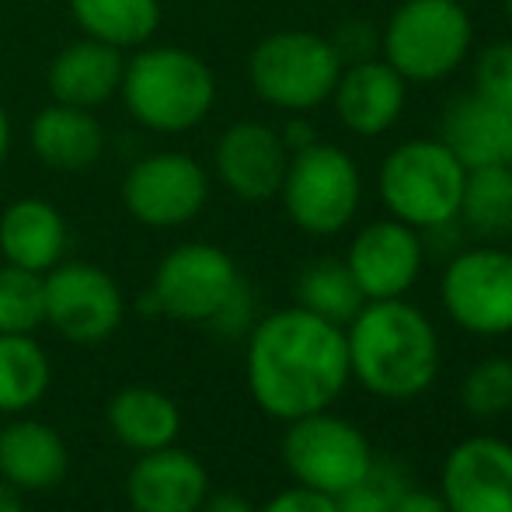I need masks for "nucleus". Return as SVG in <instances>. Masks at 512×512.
I'll return each mask as SVG.
<instances>
[{
	"instance_id": "412c9836",
	"label": "nucleus",
	"mask_w": 512,
	"mask_h": 512,
	"mask_svg": "<svg viewBox=\"0 0 512 512\" xmlns=\"http://www.w3.org/2000/svg\"><path fill=\"white\" fill-rule=\"evenodd\" d=\"M70 244L67 216L49 199L21 196L0 213V258L28 272L46 276L63 262Z\"/></svg>"
},
{
	"instance_id": "ddd939ff",
	"label": "nucleus",
	"mask_w": 512,
	"mask_h": 512,
	"mask_svg": "<svg viewBox=\"0 0 512 512\" xmlns=\"http://www.w3.org/2000/svg\"><path fill=\"white\" fill-rule=\"evenodd\" d=\"M290 147L276 126L241 119L220 133L213 147V175L241 203H269L283 189Z\"/></svg>"
},
{
	"instance_id": "b1692460",
	"label": "nucleus",
	"mask_w": 512,
	"mask_h": 512,
	"mask_svg": "<svg viewBox=\"0 0 512 512\" xmlns=\"http://www.w3.org/2000/svg\"><path fill=\"white\" fill-rule=\"evenodd\" d=\"M70 18L88 39L133 53L154 42L161 28V0H70Z\"/></svg>"
},
{
	"instance_id": "e433bc0d",
	"label": "nucleus",
	"mask_w": 512,
	"mask_h": 512,
	"mask_svg": "<svg viewBox=\"0 0 512 512\" xmlns=\"http://www.w3.org/2000/svg\"><path fill=\"white\" fill-rule=\"evenodd\" d=\"M199 512H258V509L234 492H216V495H206V502L199 506Z\"/></svg>"
},
{
	"instance_id": "4c0bfd02",
	"label": "nucleus",
	"mask_w": 512,
	"mask_h": 512,
	"mask_svg": "<svg viewBox=\"0 0 512 512\" xmlns=\"http://www.w3.org/2000/svg\"><path fill=\"white\" fill-rule=\"evenodd\" d=\"M11 143H14V129H11V115L0 105V171H4L7 157H11Z\"/></svg>"
},
{
	"instance_id": "0eeeda50",
	"label": "nucleus",
	"mask_w": 512,
	"mask_h": 512,
	"mask_svg": "<svg viewBox=\"0 0 512 512\" xmlns=\"http://www.w3.org/2000/svg\"><path fill=\"white\" fill-rule=\"evenodd\" d=\"M279 199H283L293 227L304 234H342L356 216L359 199H363L359 164L342 147L321 140L304 150H293Z\"/></svg>"
},
{
	"instance_id": "393cba45",
	"label": "nucleus",
	"mask_w": 512,
	"mask_h": 512,
	"mask_svg": "<svg viewBox=\"0 0 512 512\" xmlns=\"http://www.w3.org/2000/svg\"><path fill=\"white\" fill-rule=\"evenodd\" d=\"M53 366L35 335H0V415H28L49 391Z\"/></svg>"
},
{
	"instance_id": "2eb2a0df",
	"label": "nucleus",
	"mask_w": 512,
	"mask_h": 512,
	"mask_svg": "<svg viewBox=\"0 0 512 512\" xmlns=\"http://www.w3.org/2000/svg\"><path fill=\"white\" fill-rule=\"evenodd\" d=\"M450 512H512V446L495 436L464 439L443 464Z\"/></svg>"
},
{
	"instance_id": "72a5a7b5",
	"label": "nucleus",
	"mask_w": 512,
	"mask_h": 512,
	"mask_svg": "<svg viewBox=\"0 0 512 512\" xmlns=\"http://www.w3.org/2000/svg\"><path fill=\"white\" fill-rule=\"evenodd\" d=\"M258 512H338L335 499L324 492H314V488H286V492H279L276 499H269Z\"/></svg>"
},
{
	"instance_id": "a19ab883",
	"label": "nucleus",
	"mask_w": 512,
	"mask_h": 512,
	"mask_svg": "<svg viewBox=\"0 0 512 512\" xmlns=\"http://www.w3.org/2000/svg\"><path fill=\"white\" fill-rule=\"evenodd\" d=\"M502 4H506V14H509V18H512V0H502Z\"/></svg>"
},
{
	"instance_id": "4468645a",
	"label": "nucleus",
	"mask_w": 512,
	"mask_h": 512,
	"mask_svg": "<svg viewBox=\"0 0 512 512\" xmlns=\"http://www.w3.org/2000/svg\"><path fill=\"white\" fill-rule=\"evenodd\" d=\"M422 262V234L394 216L359 230L349 244V255H345V265H349L352 279L366 300L405 297L422 272Z\"/></svg>"
},
{
	"instance_id": "7ed1b4c3",
	"label": "nucleus",
	"mask_w": 512,
	"mask_h": 512,
	"mask_svg": "<svg viewBox=\"0 0 512 512\" xmlns=\"http://www.w3.org/2000/svg\"><path fill=\"white\" fill-rule=\"evenodd\" d=\"M119 98L136 126L157 136H182L209 119L216 77L192 49L147 42L126 56Z\"/></svg>"
},
{
	"instance_id": "cd10ccee",
	"label": "nucleus",
	"mask_w": 512,
	"mask_h": 512,
	"mask_svg": "<svg viewBox=\"0 0 512 512\" xmlns=\"http://www.w3.org/2000/svg\"><path fill=\"white\" fill-rule=\"evenodd\" d=\"M46 324V276L0 265V335H35Z\"/></svg>"
},
{
	"instance_id": "2f4dec72",
	"label": "nucleus",
	"mask_w": 512,
	"mask_h": 512,
	"mask_svg": "<svg viewBox=\"0 0 512 512\" xmlns=\"http://www.w3.org/2000/svg\"><path fill=\"white\" fill-rule=\"evenodd\" d=\"M331 46L338 49L342 63H359V60H373L380 53V28L370 25L363 18H349L335 28L331 35Z\"/></svg>"
},
{
	"instance_id": "f704fd0d",
	"label": "nucleus",
	"mask_w": 512,
	"mask_h": 512,
	"mask_svg": "<svg viewBox=\"0 0 512 512\" xmlns=\"http://www.w3.org/2000/svg\"><path fill=\"white\" fill-rule=\"evenodd\" d=\"M391 512H450L443 502V495H432V492H418V488H408L398 502H394Z\"/></svg>"
},
{
	"instance_id": "4be33fe9",
	"label": "nucleus",
	"mask_w": 512,
	"mask_h": 512,
	"mask_svg": "<svg viewBox=\"0 0 512 512\" xmlns=\"http://www.w3.org/2000/svg\"><path fill=\"white\" fill-rule=\"evenodd\" d=\"M105 422L108 432L119 439L126 450L133 453H150L161 446L178 443L182 432V408L175 405V398L157 387H122L119 394H112V401L105 405Z\"/></svg>"
},
{
	"instance_id": "9b49d317",
	"label": "nucleus",
	"mask_w": 512,
	"mask_h": 512,
	"mask_svg": "<svg viewBox=\"0 0 512 512\" xmlns=\"http://www.w3.org/2000/svg\"><path fill=\"white\" fill-rule=\"evenodd\" d=\"M126 321V293L112 272L91 262H67L46 272V324L74 345H98Z\"/></svg>"
},
{
	"instance_id": "39448f33",
	"label": "nucleus",
	"mask_w": 512,
	"mask_h": 512,
	"mask_svg": "<svg viewBox=\"0 0 512 512\" xmlns=\"http://www.w3.org/2000/svg\"><path fill=\"white\" fill-rule=\"evenodd\" d=\"M474 21L460 0H405L380 32V53L408 84L450 77L467 60Z\"/></svg>"
},
{
	"instance_id": "c9c22d12",
	"label": "nucleus",
	"mask_w": 512,
	"mask_h": 512,
	"mask_svg": "<svg viewBox=\"0 0 512 512\" xmlns=\"http://www.w3.org/2000/svg\"><path fill=\"white\" fill-rule=\"evenodd\" d=\"M279 136H283V143L290 147V154L293 150H304L310 147V143H317V133H314V126L304 119V115H297V119H290L283 129H279Z\"/></svg>"
},
{
	"instance_id": "c85d7f7f",
	"label": "nucleus",
	"mask_w": 512,
	"mask_h": 512,
	"mask_svg": "<svg viewBox=\"0 0 512 512\" xmlns=\"http://www.w3.org/2000/svg\"><path fill=\"white\" fill-rule=\"evenodd\" d=\"M411 488L405 467L398 460H377L363 481H356L352 488H345L342 495H335L338 512H391L394 502Z\"/></svg>"
},
{
	"instance_id": "9d476101",
	"label": "nucleus",
	"mask_w": 512,
	"mask_h": 512,
	"mask_svg": "<svg viewBox=\"0 0 512 512\" xmlns=\"http://www.w3.org/2000/svg\"><path fill=\"white\" fill-rule=\"evenodd\" d=\"M209 203V171L185 150H154L122 175V206L150 230L192 223Z\"/></svg>"
},
{
	"instance_id": "6e6552de",
	"label": "nucleus",
	"mask_w": 512,
	"mask_h": 512,
	"mask_svg": "<svg viewBox=\"0 0 512 512\" xmlns=\"http://www.w3.org/2000/svg\"><path fill=\"white\" fill-rule=\"evenodd\" d=\"M237 286L241 272L227 251L206 241H189L157 262L147 310L182 324H209Z\"/></svg>"
},
{
	"instance_id": "c756f323",
	"label": "nucleus",
	"mask_w": 512,
	"mask_h": 512,
	"mask_svg": "<svg viewBox=\"0 0 512 512\" xmlns=\"http://www.w3.org/2000/svg\"><path fill=\"white\" fill-rule=\"evenodd\" d=\"M460 401L474 418H495L512 408V359H485L464 377Z\"/></svg>"
},
{
	"instance_id": "aec40b11",
	"label": "nucleus",
	"mask_w": 512,
	"mask_h": 512,
	"mask_svg": "<svg viewBox=\"0 0 512 512\" xmlns=\"http://www.w3.org/2000/svg\"><path fill=\"white\" fill-rule=\"evenodd\" d=\"M122 67H126V53H122V49L81 35V39L67 42V46L49 60V70H46L49 98L95 112L98 105L112 102V98L119 95Z\"/></svg>"
},
{
	"instance_id": "f3484780",
	"label": "nucleus",
	"mask_w": 512,
	"mask_h": 512,
	"mask_svg": "<svg viewBox=\"0 0 512 512\" xmlns=\"http://www.w3.org/2000/svg\"><path fill=\"white\" fill-rule=\"evenodd\" d=\"M335 115L349 133L356 136H380L398 126L408 102V81L387 60L345 63L338 84L331 91Z\"/></svg>"
},
{
	"instance_id": "f03ea898",
	"label": "nucleus",
	"mask_w": 512,
	"mask_h": 512,
	"mask_svg": "<svg viewBox=\"0 0 512 512\" xmlns=\"http://www.w3.org/2000/svg\"><path fill=\"white\" fill-rule=\"evenodd\" d=\"M349 373L377 398L408 401L429 391L439 373V338L418 307L366 300L345 331Z\"/></svg>"
},
{
	"instance_id": "a211bd4d",
	"label": "nucleus",
	"mask_w": 512,
	"mask_h": 512,
	"mask_svg": "<svg viewBox=\"0 0 512 512\" xmlns=\"http://www.w3.org/2000/svg\"><path fill=\"white\" fill-rule=\"evenodd\" d=\"M67 471V443L49 422L11 415V422L0 425V481H7L14 492H49L63 485Z\"/></svg>"
},
{
	"instance_id": "5701e85b",
	"label": "nucleus",
	"mask_w": 512,
	"mask_h": 512,
	"mask_svg": "<svg viewBox=\"0 0 512 512\" xmlns=\"http://www.w3.org/2000/svg\"><path fill=\"white\" fill-rule=\"evenodd\" d=\"M512 115L485 102L481 95L453 98L443 119V143L467 171L485 164H506Z\"/></svg>"
},
{
	"instance_id": "dca6fc26",
	"label": "nucleus",
	"mask_w": 512,
	"mask_h": 512,
	"mask_svg": "<svg viewBox=\"0 0 512 512\" xmlns=\"http://www.w3.org/2000/svg\"><path fill=\"white\" fill-rule=\"evenodd\" d=\"M209 495V474L196 453L182 446L136 453L126 474V502L133 512H199Z\"/></svg>"
},
{
	"instance_id": "a878e982",
	"label": "nucleus",
	"mask_w": 512,
	"mask_h": 512,
	"mask_svg": "<svg viewBox=\"0 0 512 512\" xmlns=\"http://www.w3.org/2000/svg\"><path fill=\"white\" fill-rule=\"evenodd\" d=\"M460 223L485 241L512 237V168L509 164H485L471 168L464 178L460 199Z\"/></svg>"
},
{
	"instance_id": "58836bf2",
	"label": "nucleus",
	"mask_w": 512,
	"mask_h": 512,
	"mask_svg": "<svg viewBox=\"0 0 512 512\" xmlns=\"http://www.w3.org/2000/svg\"><path fill=\"white\" fill-rule=\"evenodd\" d=\"M0 512H25V502H21V492H14L7 481H0Z\"/></svg>"
},
{
	"instance_id": "473e14b6",
	"label": "nucleus",
	"mask_w": 512,
	"mask_h": 512,
	"mask_svg": "<svg viewBox=\"0 0 512 512\" xmlns=\"http://www.w3.org/2000/svg\"><path fill=\"white\" fill-rule=\"evenodd\" d=\"M251 324H255V297H251V286L241 279V286L230 293V300L209 321V328L220 331V335H248Z\"/></svg>"
},
{
	"instance_id": "ea45409f",
	"label": "nucleus",
	"mask_w": 512,
	"mask_h": 512,
	"mask_svg": "<svg viewBox=\"0 0 512 512\" xmlns=\"http://www.w3.org/2000/svg\"><path fill=\"white\" fill-rule=\"evenodd\" d=\"M506 164L512 168V136H509V150H506Z\"/></svg>"
},
{
	"instance_id": "6ab92c4d",
	"label": "nucleus",
	"mask_w": 512,
	"mask_h": 512,
	"mask_svg": "<svg viewBox=\"0 0 512 512\" xmlns=\"http://www.w3.org/2000/svg\"><path fill=\"white\" fill-rule=\"evenodd\" d=\"M28 147L39 157L42 168L77 175L102 161L105 154V126L91 108L49 102L32 115L28 126Z\"/></svg>"
},
{
	"instance_id": "79ce46f5",
	"label": "nucleus",
	"mask_w": 512,
	"mask_h": 512,
	"mask_svg": "<svg viewBox=\"0 0 512 512\" xmlns=\"http://www.w3.org/2000/svg\"><path fill=\"white\" fill-rule=\"evenodd\" d=\"M460 4H467V0H460Z\"/></svg>"
},
{
	"instance_id": "20e7f679",
	"label": "nucleus",
	"mask_w": 512,
	"mask_h": 512,
	"mask_svg": "<svg viewBox=\"0 0 512 512\" xmlns=\"http://www.w3.org/2000/svg\"><path fill=\"white\" fill-rule=\"evenodd\" d=\"M342 67L331 39L304 28H283L255 42L248 56V84L265 105L300 115L331 102Z\"/></svg>"
},
{
	"instance_id": "bb28decb",
	"label": "nucleus",
	"mask_w": 512,
	"mask_h": 512,
	"mask_svg": "<svg viewBox=\"0 0 512 512\" xmlns=\"http://www.w3.org/2000/svg\"><path fill=\"white\" fill-rule=\"evenodd\" d=\"M366 297L352 279L349 265L338 258H317L297 279V307L331 324H349L363 310Z\"/></svg>"
},
{
	"instance_id": "f8f14e48",
	"label": "nucleus",
	"mask_w": 512,
	"mask_h": 512,
	"mask_svg": "<svg viewBox=\"0 0 512 512\" xmlns=\"http://www.w3.org/2000/svg\"><path fill=\"white\" fill-rule=\"evenodd\" d=\"M443 307L471 335L512 331V251L460 248L443 269Z\"/></svg>"
},
{
	"instance_id": "7c9ffc66",
	"label": "nucleus",
	"mask_w": 512,
	"mask_h": 512,
	"mask_svg": "<svg viewBox=\"0 0 512 512\" xmlns=\"http://www.w3.org/2000/svg\"><path fill=\"white\" fill-rule=\"evenodd\" d=\"M474 95L512 115V42H495L474 60Z\"/></svg>"
},
{
	"instance_id": "1a4fd4ad",
	"label": "nucleus",
	"mask_w": 512,
	"mask_h": 512,
	"mask_svg": "<svg viewBox=\"0 0 512 512\" xmlns=\"http://www.w3.org/2000/svg\"><path fill=\"white\" fill-rule=\"evenodd\" d=\"M283 464L297 485L324 495H342L373 467V450L352 422L328 411L293 418L283 436Z\"/></svg>"
},
{
	"instance_id": "423d86ee",
	"label": "nucleus",
	"mask_w": 512,
	"mask_h": 512,
	"mask_svg": "<svg viewBox=\"0 0 512 512\" xmlns=\"http://www.w3.org/2000/svg\"><path fill=\"white\" fill-rule=\"evenodd\" d=\"M467 168L443 140H408L384 157L377 189L394 220L415 230L457 220Z\"/></svg>"
},
{
	"instance_id": "f257e3e1",
	"label": "nucleus",
	"mask_w": 512,
	"mask_h": 512,
	"mask_svg": "<svg viewBox=\"0 0 512 512\" xmlns=\"http://www.w3.org/2000/svg\"><path fill=\"white\" fill-rule=\"evenodd\" d=\"M248 391L265 415L279 422L328 411L349 384V345L342 324L286 307L248 331Z\"/></svg>"
}]
</instances>
